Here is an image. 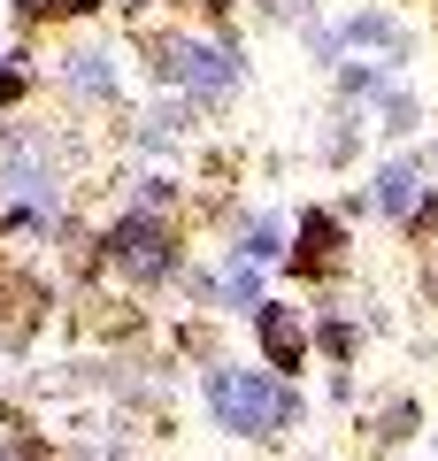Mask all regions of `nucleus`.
<instances>
[{"instance_id":"nucleus-1","label":"nucleus","mask_w":438,"mask_h":461,"mask_svg":"<svg viewBox=\"0 0 438 461\" xmlns=\"http://www.w3.org/2000/svg\"><path fill=\"white\" fill-rule=\"evenodd\" d=\"M193 393H200V415H208V430H224V438L239 446H277L292 438V430H308V393L292 377H277V369L261 362H208L193 369Z\"/></svg>"},{"instance_id":"nucleus-2","label":"nucleus","mask_w":438,"mask_h":461,"mask_svg":"<svg viewBox=\"0 0 438 461\" xmlns=\"http://www.w3.org/2000/svg\"><path fill=\"white\" fill-rule=\"evenodd\" d=\"M100 262L108 285L131 300H169L193 262V223L185 215H154V208H108L100 215Z\"/></svg>"},{"instance_id":"nucleus-3","label":"nucleus","mask_w":438,"mask_h":461,"mask_svg":"<svg viewBox=\"0 0 438 461\" xmlns=\"http://www.w3.org/2000/svg\"><path fill=\"white\" fill-rule=\"evenodd\" d=\"M47 93L62 115H123L131 108V54L115 32L85 23V32H62L47 39Z\"/></svg>"},{"instance_id":"nucleus-4","label":"nucleus","mask_w":438,"mask_h":461,"mask_svg":"<svg viewBox=\"0 0 438 461\" xmlns=\"http://www.w3.org/2000/svg\"><path fill=\"white\" fill-rule=\"evenodd\" d=\"M200 123H208V115L185 93H146V100H131V108L115 115L108 139L123 147V162H169V154H185L200 139Z\"/></svg>"},{"instance_id":"nucleus-5","label":"nucleus","mask_w":438,"mask_h":461,"mask_svg":"<svg viewBox=\"0 0 438 461\" xmlns=\"http://www.w3.org/2000/svg\"><path fill=\"white\" fill-rule=\"evenodd\" d=\"M346 247H354V223H339L331 200H300V208H292V247H285V269H277V277L339 285L346 277Z\"/></svg>"},{"instance_id":"nucleus-6","label":"nucleus","mask_w":438,"mask_h":461,"mask_svg":"<svg viewBox=\"0 0 438 461\" xmlns=\"http://www.w3.org/2000/svg\"><path fill=\"white\" fill-rule=\"evenodd\" d=\"M246 330H254V362L261 369H277V377H308V362H315V330H308V308L300 300H261L254 315H246Z\"/></svg>"},{"instance_id":"nucleus-7","label":"nucleus","mask_w":438,"mask_h":461,"mask_svg":"<svg viewBox=\"0 0 438 461\" xmlns=\"http://www.w3.org/2000/svg\"><path fill=\"white\" fill-rule=\"evenodd\" d=\"M339 32H346V54H377V62L400 77L407 62H415V32H407L392 8H346L339 16Z\"/></svg>"},{"instance_id":"nucleus-8","label":"nucleus","mask_w":438,"mask_h":461,"mask_svg":"<svg viewBox=\"0 0 438 461\" xmlns=\"http://www.w3.org/2000/svg\"><path fill=\"white\" fill-rule=\"evenodd\" d=\"M285 247H292V215L277 208V200H254V208H246V223L224 239V254H239V262L269 269V277L285 269Z\"/></svg>"},{"instance_id":"nucleus-9","label":"nucleus","mask_w":438,"mask_h":461,"mask_svg":"<svg viewBox=\"0 0 438 461\" xmlns=\"http://www.w3.org/2000/svg\"><path fill=\"white\" fill-rule=\"evenodd\" d=\"M115 0H8V23L23 39H62V32H85V23H108Z\"/></svg>"},{"instance_id":"nucleus-10","label":"nucleus","mask_w":438,"mask_h":461,"mask_svg":"<svg viewBox=\"0 0 438 461\" xmlns=\"http://www.w3.org/2000/svg\"><path fill=\"white\" fill-rule=\"evenodd\" d=\"M423 193H431V162H423V154H392V162H377V177H370V208L385 215V223H407Z\"/></svg>"},{"instance_id":"nucleus-11","label":"nucleus","mask_w":438,"mask_h":461,"mask_svg":"<svg viewBox=\"0 0 438 461\" xmlns=\"http://www.w3.org/2000/svg\"><path fill=\"white\" fill-rule=\"evenodd\" d=\"M39 93H47V39L16 32V47H0V115H23Z\"/></svg>"},{"instance_id":"nucleus-12","label":"nucleus","mask_w":438,"mask_h":461,"mask_svg":"<svg viewBox=\"0 0 438 461\" xmlns=\"http://www.w3.org/2000/svg\"><path fill=\"white\" fill-rule=\"evenodd\" d=\"M261 300H269V269H254V262H239V254H224L215 247V315H254Z\"/></svg>"},{"instance_id":"nucleus-13","label":"nucleus","mask_w":438,"mask_h":461,"mask_svg":"<svg viewBox=\"0 0 438 461\" xmlns=\"http://www.w3.org/2000/svg\"><path fill=\"white\" fill-rule=\"evenodd\" d=\"M54 215H62V208L8 193V200H0V247H8V254H39V247L54 239Z\"/></svg>"},{"instance_id":"nucleus-14","label":"nucleus","mask_w":438,"mask_h":461,"mask_svg":"<svg viewBox=\"0 0 438 461\" xmlns=\"http://www.w3.org/2000/svg\"><path fill=\"white\" fill-rule=\"evenodd\" d=\"M361 147H370V115L361 108H331V123L315 131V162L324 169H354Z\"/></svg>"},{"instance_id":"nucleus-15","label":"nucleus","mask_w":438,"mask_h":461,"mask_svg":"<svg viewBox=\"0 0 438 461\" xmlns=\"http://www.w3.org/2000/svg\"><path fill=\"white\" fill-rule=\"evenodd\" d=\"M361 430H370V446H407V438L423 430V408H415V393H392V400H385V408H377Z\"/></svg>"},{"instance_id":"nucleus-16","label":"nucleus","mask_w":438,"mask_h":461,"mask_svg":"<svg viewBox=\"0 0 438 461\" xmlns=\"http://www.w3.org/2000/svg\"><path fill=\"white\" fill-rule=\"evenodd\" d=\"M370 115H377V131H385V139H392V147H400V139H415V123H423V100H415V93H407V85H392V93H385V100H377V108H370Z\"/></svg>"},{"instance_id":"nucleus-17","label":"nucleus","mask_w":438,"mask_h":461,"mask_svg":"<svg viewBox=\"0 0 438 461\" xmlns=\"http://www.w3.org/2000/svg\"><path fill=\"white\" fill-rule=\"evenodd\" d=\"M324 400H331V408H354V369H331V377H324Z\"/></svg>"},{"instance_id":"nucleus-18","label":"nucleus","mask_w":438,"mask_h":461,"mask_svg":"<svg viewBox=\"0 0 438 461\" xmlns=\"http://www.w3.org/2000/svg\"><path fill=\"white\" fill-rule=\"evenodd\" d=\"M0 262H8V254H0ZM16 323V300H8V269H0V330Z\"/></svg>"},{"instance_id":"nucleus-19","label":"nucleus","mask_w":438,"mask_h":461,"mask_svg":"<svg viewBox=\"0 0 438 461\" xmlns=\"http://www.w3.org/2000/svg\"><path fill=\"white\" fill-rule=\"evenodd\" d=\"M423 300L438 308V262H423Z\"/></svg>"},{"instance_id":"nucleus-20","label":"nucleus","mask_w":438,"mask_h":461,"mask_svg":"<svg viewBox=\"0 0 438 461\" xmlns=\"http://www.w3.org/2000/svg\"><path fill=\"white\" fill-rule=\"evenodd\" d=\"M8 369H16V354H8V346H0V377H8Z\"/></svg>"},{"instance_id":"nucleus-21","label":"nucleus","mask_w":438,"mask_h":461,"mask_svg":"<svg viewBox=\"0 0 438 461\" xmlns=\"http://www.w3.org/2000/svg\"><path fill=\"white\" fill-rule=\"evenodd\" d=\"M423 162H431V169H438V147H431V154H423Z\"/></svg>"},{"instance_id":"nucleus-22","label":"nucleus","mask_w":438,"mask_h":461,"mask_svg":"<svg viewBox=\"0 0 438 461\" xmlns=\"http://www.w3.org/2000/svg\"><path fill=\"white\" fill-rule=\"evenodd\" d=\"M431 446H438V430H431Z\"/></svg>"},{"instance_id":"nucleus-23","label":"nucleus","mask_w":438,"mask_h":461,"mask_svg":"<svg viewBox=\"0 0 438 461\" xmlns=\"http://www.w3.org/2000/svg\"><path fill=\"white\" fill-rule=\"evenodd\" d=\"M315 461H324V454H315Z\"/></svg>"},{"instance_id":"nucleus-24","label":"nucleus","mask_w":438,"mask_h":461,"mask_svg":"<svg viewBox=\"0 0 438 461\" xmlns=\"http://www.w3.org/2000/svg\"><path fill=\"white\" fill-rule=\"evenodd\" d=\"M0 200H8V193H0Z\"/></svg>"}]
</instances>
